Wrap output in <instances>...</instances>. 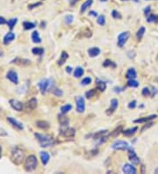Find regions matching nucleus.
I'll list each match as a JSON object with an SVG mask.
<instances>
[{
  "label": "nucleus",
  "instance_id": "f257e3e1",
  "mask_svg": "<svg viewBox=\"0 0 158 174\" xmlns=\"http://www.w3.org/2000/svg\"><path fill=\"white\" fill-rule=\"evenodd\" d=\"M25 159V154L20 149L14 148L11 153V160L16 165H20Z\"/></svg>",
  "mask_w": 158,
  "mask_h": 174
},
{
  "label": "nucleus",
  "instance_id": "f03ea898",
  "mask_svg": "<svg viewBox=\"0 0 158 174\" xmlns=\"http://www.w3.org/2000/svg\"><path fill=\"white\" fill-rule=\"evenodd\" d=\"M34 136H35L36 140L38 141V143L40 144V146L42 148H47V147H49L51 146L54 141L53 139L47 135H43V134L40 133H35L34 134Z\"/></svg>",
  "mask_w": 158,
  "mask_h": 174
},
{
  "label": "nucleus",
  "instance_id": "7ed1b4c3",
  "mask_svg": "<svg viewBox=\"0 0 158 174\" xmlns=\"http://www.w3.org/2000/svg\"><path fill=\"white\" fill-rule=\"evenodd\" d=\"M37 166H38V160L36 158L35 156L34 155L28 156L25 161L24 169L26 170V172H34L37 168Z\"/></svg>",
  "mask_w": 158,
  "mask_h": 174
},
{
  "label": "nucleus",
  "instance_id": "20e7f679",
  "mask_svg": "<svg viewBox=\"0 0 158 174\" xmlns=\"http://www.w3.org/2000/svg\"><path fill=\"white\" fill-rule=\"evenodd\" d=\"M112 148L115 150H127L129 149V144L126 141L118 140L115 143L112 144Z\"/></svg>",
  "mask_w": 158,
  "mask_h": 174
},
{
  "label": "nucleus",
  "instance_id": "39448f33",
  "mask_svg": "<svg viewBox=\"0 0 158 174\" xmlns=\"http://www.w3.org/2000/svg\"><path fill=\"white\" fill-rule=\"evenodd\" d=\"M51 84L52 82L49 79H42L38 83V86L40 88V91L42 94H45L49 88H51Z\"/></svg>",
  "mask_w": 158,
  "mask_h": 174
},
{
  "label": "nucleus",
  "instance_id": "423d86ee",
  "mask_svg": "<svg viewBox=\"0 0 158 174\" xmlns=\"http://www.w3.org/2000/svg\"><path fill=\"white\" fill-rule=\"evenodd\" d=\"M129 37H130V33L128 31L121 33L120 35L118 36V46L120 48H122L127 43Z\"/></svg>",
  "mask_w": 158,
  "mask_h": 174
},
{
  "label": "nucleus",
  "instance_id": "0eeeda50",
  "mask_svg": "<svg viewBox=\"0 0 158 174\" xmlns=\"http://www.w3.org/2000/svg\"><path fill=\"white\" fill-rule=\"evenodd\" d=\"M76 103H77V111L78 113H84L85 110V102L84 98L82 96L76 97Z\"/></svg>",
  "mask_w": 158,
  "mask_h": 174
},
{
  "label": "nucleus",
  "instance_id": "6e6552de",
  "mask_svg": "<svg viewBox=\"0 0 158 174\" xmlns=\"http://www.w3.org/2000/svg\"><path fill=\"white\" fill-rule=\"evenodd\" d=\"M6 77H7V79H9L11 82L13 83V84H15V85H18V84H19V77H18L17 72L11 70V71H9L7 72Z\"/></svg>",
  "mask_w": 158,
  "mask_h": 174
},
{
  "label": "nucleus",
  "instance_id": "1a4fd4ad",
  "mask_svg": "<svg viewBox=\"0 0 158 174\" xmlns=\"http://www.w3.org/2000/svg\"><path fill=\"white\" fill-rule=\"evenodd\" d=\"M10 105L11 108H13L14 110H16V111H18V112H20V111L23 110V108H24L23 103L19 101V100H17V99H11Z\"/></svg>",
  "mask_w": 158,
  "mask_h": 174
},
{
  "label": "nucleus",
  "instance_id": "9d476101",
  "mask_svg": "<svg viewBox=\"0 0 158 174\" xmlns=\"http://www.w3.org/2000/svg\"><path fill=\"white\" fill-rule=\"evenodd\" d=\"M7 121H8V122L10 123L12 127H14L16 129H18V130H23V129H24L23 124H22L21 122H20V121H17L16 119H14V118L8 117L7 118Z\"/></svg>",
  "mask_w": 158,
  "mask_h": 174
},
{
  "label": "nucleus",
  "instance_id": "9b49d317",
  "mask_svg": "<svg viewBox=\"0 0 158 174\" xmlns=\"http://www.w3.org/2000/svg\"><path fill=\"white\" fill-rule=\"evenodd\" d=\"M76 134V130L72 128H66L61 129L60 135H61L64 137H73Z\"/></svg>",
  "mask_w": 158,
  "mask_h": 174
},
{
  "label": "nucleus",
  "instance_id": "f8f14e48",
  "mask_svg": "<svg viewBox=\"0 0 158 174\" xmlns=\"http://www.w3.org/2000/svg\"><path fill=\"white\" fill-rule=\"evenodd\" d=\"M128 158L132 162V164H138L140 163V158H138V156L136 155V153L134 152V150H133V149H129V152H128Z\"/></svg>",
  "mask_w": 158,
  "mask_h": 174
},
{
  "label": "nucleus",
  "instance_id": "ddd939ff",
  "mask_svg": "<svg viewBox=\"0 0 158 174\" xmlns=\"http://www.w3.org/2000/svg\"><path fill=\"white\" fill-rule=\"evenodd\" d=\"M118 105H119L118 99H116V98H112V100H111V106H110V108L106 110L107 115H111V114H112V113H114L115 110L117 109Z\"/></svg>",
  "mask_w": 158,
  "mask_h": 174
},
{
  "label": "nucleus",
  "instance_id": "4468645a",
  "mask_svg": "<svg viewBox=\"0 0 158 174\" xmlns=\"http://www.w3.org/2000/svg\"><path fill=\"white\" fill-rule=\"evenodd\" d=\"M122 171L124 173L126 174H135L136 173V169L135 167H133L132 164H126L123 166Z\"/></svg>",
  "mask_w": 158,
  "mask_h": 174
},
{
  "label": "nucleus",
  "instance_id": "2eb2a0df",
  "mask_svg": "<svg viewBox=\"0 0 158 174\" xmlns=\"http://www.w3.org/2000/svg\"><path fill=\"white\" fill-rule=\"evenodd\" d=\"M15 39V34L14 33H12V32H10V33H8V34H6L5 36L4 37V44L5 45H7V44H9L10 42L13 41Z\"/></svg>",
  "mask_w": 158,
  "mask_h": 174
},
{
  "label": "nucleus",
  "instance_id": "dca6fc26",
  "mask_svg": "<svg viewBox=\"0 0 158 174\" xmlns=\"http://www.w3.org/2000/svg\"><path fill=\"white\" fill-rule=\"evenodd\" d=\"M37 104H38L37 99H36L35 98H31V99H29V100L27 101L26 106L28 109L34 110V109H35V108H37Z\"/></svg>",
  "mask_w": 158,
  "mask_h": 174
},
{
  "label": "nucleus",
  "instance_id": "f3484780",
  "mask_svg": "<svg viewBox=\"0 0 158 174\" xmlns=\"http://www.w3.org/2000/svg\"><path fill=\"white\" fill-rule=\"evenodd\" d=\"M40 157H41V162H42V164H44V165H46V164L48 163L49 158H50L49 154L47 153V152H46V151H41V152H40Z\"/></svg>",
  "mask_w": 158,
  "mask_h": 174
},
{
  "label": "nucleus",
  "instance_id": "a211bd4d",
  "mask_svg": "<svg viewBox=\"0 0 158 174\" xmlns=\"http://www.w3.org/2000/svg\"><path fill=\"white\" fill-rule=\"evenodd\" d=\"M11 62L16 63L18 65H23V66H26L30 64V61L29 60H26V59H21V58H15L13 61H11Z\"/></svg>",
  "mask_w": 158,
  "mask_h": 174
},
{
  "label": "nucleus",
  "instance_id": "6ab92c4d",
  "mask_svg": "<svg viewBox=\"0 0 158 174\" xmlns=\"http://www.w3.org/2000/svg\"><path fill=\"white\" fill-rule=\"evenodd\" d=\"M88 54L91 57H96L100 54V49L97 47H94V48L88 49Z\"/></svg>",
  "mask_w": 158,
  "mask_h": 174
},
{
  "label": "nucleus",
  "instance_id": "aec40b11",
  "mask_svg": "<svg viewBox=\"0 0 158 174\" xmlns=\"http://www.w3.org/2000/svg\"><path fill=\"white\" fill-rule=\"evenodd\" d=\"M136 77H137V73L133 68H130L126 73V77L128 79H134Z\"/></svg>",
  "mask_w": 158,
  "mask_h": 174
},
{
  "label": "nucleus",
  "instance_id": "412c9836",
  "mask_svg": "<svg viewBox=\"0 0 158 174\" xmlns=\"http://www.w3.org/2000/svg\"><path fill=\"white\" fill-rule=\"evenodd\" d=\"M37 128H41V129H47L49 128V123L45 121H37L35 122Z\"/></svg>",
  "mask_w": 158,
  "mask_h": 174
},
{
  "label": "nucleus",
  "instance_id": "4be33fe9",
  "mask_svg": "<svg viewBox=\"0 0 158 174\" xmlns=\"http://www.w3.org/2000/svg\"><path fill=\"white\" fill-rule=\"evenodd\" d=\"M58 120H59V122H60L61 126H67L69 124V122H70L69 119L67 118V116L63 115V113L58 115Z\"/></svg>",
  "mask_w": 158,
  "mask_h": 174
},
{
  "label": "nucleus",
  "instance_id": "5701e85b",
  "mask_svg": "<svg viewBox=\"0 0 158 174\" xmlns=\"http://www.w3.org/2000/svg\"><path fill=\"white\" fill-rule=\"evenodd\" d=\"M156 117H157V115L154 114V115H150V116H148V117L142 118V119H137V120H135V121H134V122L135 123L147 122V121H151V120H153V119H155V118H156Z\"/></svg>",
  "mask_w": 158,
  "mask_h": 174
},
{
  "label": "nucleus",
  "instance_id": "b1692460",
  "mask_svg": "<svg viewBox=\"0 0 158 174\" xmlns=\"http://www.w3.org/2000/svg\"><path fill=\"white\" fill-rule=\"evenodd\" d=\"M137 130V127H133V128H128L127 130H124V131H123V134H124V135H126V136H132L133 135H134V134L136 133Z\"/></svg>",
  "mask_w": 158,
  "mask_h": 174
},
{
  "label": "nucleus",
  "instance_id": "393cba45",
  "mask_svg": "<svg viewBox=\"0 0 158 174\" xmlns=\"http://www.w3.org/2000/svg\"><path fill=\"white\" fill-rule=\"evenodd\" d=\"M68 58H69V54H67V52L62 51L61 52V57H60V59L58 60V64H59L60 66L62 65V64H64Z\"/></svg>",
  "mask_w": 158,
  "mask_h": 174
},
{
  "label": "nucleus",
  "instance_id": "a878e982",
  "mask_svg": "<svg viewBox=\"0 0 158 174\" xmlns=\"http://www.w3.org/2000/svg\"><path fill=\"white\" fill-rule=\"evenodd\" d=\"M96 85H97V87L101 91V92H104L106 89V83L103 80H100V79H97L96 80Z\"/></svg>",
  "mask_w": 158,
  "mask_h": 174
},
{
  "label": "nucleus",
  "instance_id": "bb28decb",
  "mask_svg": "<svg viewBox=\"0 0 158 174\" xmlns=\"http://www.w3.org/2000/svg\"><path fill=\"white\" fill-rule=\"evenodd\" d=\"M32 41L34 43H41V39L40 35H39V33L37 31H34L32 33Z\"/></svg>",
  "mask_w": 158,
  "mask_h": 174
},
{
  "label": "nucleus",
  "instance_id": "cd10ccee",
  "mask_svg": "<svg viewBox=\"0 0 158 174\" xmlns=\"http://www.w3.org/2000/svg\"><path fill=\"white\" fill-rule=\"evenodd\" d=\"M92 3H93V0H86L81 6V12H84L85 11L88 9V8H90L91 6H92Z\"/></svg>",
  "mask_w": 158,
  "mask_h": 174
},
{
  "label": "nucleus",
  "instance_id": "c85d7f7f",
  "mask_svg": "<svg viewBox=\"0 0 158 174\" xmlns=\"http://www.w3.org/2000/svg\"><path fill=\"white\" fill-rule=\"evenodd\" d=\"M35 26V23H34V22H29V21H24V22H23V27H24L25 30L34 29Z\"/></svg>",
  "mask_w": 158,
  "mask_h": 174
},
{
  "label": "nucleus",
  "instance_id": "c756f323",
  "mask_svg": "<svg viewBox=\"0 0 158 174\" xmlns=\"http://www.w3.org/2000/svg\"><path fill=\"white\" fill-rule=\"evenodd\" d=\"M84 69L82 68V67L78 66L76 68V70H75V71H74V77H82L83 75H84Z\"/></svg>",
  "mask_w": 158,
  "mask_h": 174
},
{
  "label": "nucleus",
  "instance_id": "7c9ffc66",
  "mask_svg": "<svg viewBox=\"0 0 158 174\" xmlns=\"http://www.w3.org/2000/svg\"><path fill=\"white\" fill-rule=\"evenodd\" d=\"M32 53L35 56H42L44 54V49L42 48H34L32 49Z\"/></svg>",
  "mask_w": 158,
  "mask_h": 174
},
{
  "label": "nucleus",
  "instance_id": "2f4dec72",
  "mask_svg": "<svg viewBox=\"0 0 158 174\" xmlns=\"http://www.w3.org/2000/svg\"><path fill=\"white\" fill-rule=\"evenodd\" d=\"M17 22H18L17 18H12V19H11L10 21H7V25H8V27L10 28V30H12L14 28Z\"/></svg>",
  "mask_w": 158,
  "mask_h": 174
},
{
  "label": "nucleus",
  "instance_id": "473e14b6",
  "mask_svg": "<svg viewBox=\"0 0 158 174\" xmlns=\"http://www.w3.org/2000/svg\"><path fill=\"white\" fill-rule=\"evenodd\" d=\"M72 109V106L70 104H67V105H64V106H62L61 108V113H63V114H65V113H69L70 110Z\"/></svg>",
  "mask_w": 158,
  "mask_h": 174
},
{
  "label": "nucleus",
  "instance_id": "72a5a7b5",
  "mask_svg": "<svg viewBox=\"0 0 158 174\" xmlns=\"http://www.w3.org/2000/svg\"><path fill=\"white\" fill-rule=\"evenodd\" d=\"M51 92L56 95V96H58V97H61L62 96V94H63V92L60 89H58V88H56V87H51Z\"/></svg>",
  "mask_w": 158,
  "mask_h": 174
},
{
  "label": "nucleus",
  "instance_id": "f704fd0d",
  "mask_svg": "<svg viewBox=\"0 0 158 174\" xmlns=\"http://www.w3.org/2000/svg\"><path fill=\"white\" fill-rule=\"evenodd\" d=\"M146 32V29H145V27H141L139 30H138L137 34H136V36H137V39L138 41H140L142 38V36L144 35V33Z\"/></svg>",
  "mask_w": 158,
  "mask_h": 174
},
{
  "label": "nucleus",
  "instance_id": "c9c22d12",
  "mask_svg": "<svg viewBox=\"0 0 158 174\" xmlns=\"http://www.w3.org/2000/svg\"><path fill=\"white\" fill-rule=\"evenodd\" d=\"M103 66L104 67H113V68H115L116 67V64L113 62L111 60H109V59H106V61L103 62Z\"/></svg>",
  "mask_w": 158,
  "mask_h": 174
},
{
  "label": "nucleus",
  "instance_id": "e433bc0d",
  "mask_svg": "<svg viewBox=\"0 0 158 174\" xmlns=\"http://www.w3.org/2000/svg\"><path fill=\"white\" fill-rule=\"evenodd\" d=\"M147 21H148V22H155V23H156V22H158V15L151 14V15L148 17Z\"/></svg>",
  "mask_w": 158,
  "mask_h": 174
},
{
  "label": "nucleus",
  "instance_id": "4c0bfd02",
  "mask_svg": "<svg viewBox=\"0 0 158 174\" xmlns=\"http://www.w3.org/2000/svg\"><path fill=\"white\" fill-rule=\"evenodd\" d=\"M128 85L129 87H138L139 86V82H137L134 79H129L128 81Z\"/></svg>",
  "mask_w": 158,
  "mask_h": 174
},
{
  "label": "nucleus",
  "instance_id": "58836bf2",
  "mask_svg": "<svg viewBox=\"0 0 158 174\" xmlns=\"http://www.w3.org/2000/svg\"><path fill=\"white\" fill-rule=\"evenodd\" d=\"M97 24H99L100 26H104V25L106 24V18H105V16H98L97 19Z\"/></svg>",
  "mask_w": 158,
  "mask_h": 174
},
{
  "label": "nucleus",
  "instance_id": "ea45409f",
  "mask_svg": "<svg viewBox=\"0 0 158 174\" xmlns=\"http://www.w3.org/2000/svg\"><path fill=\"white\" fill-rule=\"evenodd\" d=\"M95 94H96V90L95 89H92V90L85 92V96H86L87 98H91L93 96H95Z\"/></svg>",
  "mask_w": 158,
  "mask_h": 174
},
{
  "label": "nucleus",
  "instance_id": "a19ab883",
  "mask_svg": "<svg viewBox=\"0 0 158 174\" xmlns=\"http://www.w3.org/2000/svg\"><path fill=\"white\" fill-rule=\"evenodd\" d=\"M92 83V78L89 77H85V78H84L83 80L81 81V85H90Z\"/></svg>",
  "mask_w": 158,
  "mask_h": 174
},
{
  "label": "nucleus",
  "instance_id": "79ce46f5",
  "mask_svg": "<svg viewBox=\"0 0 158 174\" xmlns=\"http://www.w3.org/2000/svg\"><path fill=\"white\" fill-rule=\"evenodd\" d=\"M74 21V17L73 15H67L65 17V22H66V24H71L72 22Z\"/></svg>",
  "mask_w": 158,
  "mask_h": 174
},
{
  "label": "nucleus",
  "instance_id": "37998d69",
  "mask_svg": "<svg viewBox=\"0 0 158 174\" xmlns=\"http://www.w3.org/2000/svg\"><path fill=\"white\" fill-rule=\"evenodd\" d=\"M112 16L113 19H120L121 18V15H120V13L117 11L116 10H113L112 12Z\"/></svg>",
  "mask_w": 158,
  "mask_h": 174
},
{
  "label": "nucleus",
  "instance_id": "c03bdc74",
  "mask_svg": "<svg viewBox=\"0 0 158 174\" xmlns=\"http://www.w3.org/2000/svg\"><path fill=\"white\" fill-rule=\"evenodd\" d=\"M121 129H122V127H119V128H116L114 131H112V133L111 134V135H112V136H117L120 133Z\"/></svg>",
  "mask_w": 158,
  "mask_h": 174
},
{
  "label": "nucleus",
  "instance_id": "a18cd8bd",
  "mask_svg": "<svg viewBox=\"0 0 158 174\" xmlns=\"http://www.w3.org/2000/svg\"><path fill=\"white\" fill-rule=\"evenodd\" d=\"M142 94L143 96H148V95L150 94V91H149V89L147 88V87L143 88L142 92Z\"/></svg>",
  "mask_w": 158,
  "mask_h": 174
},
{
  "label": "nucleus",
  "instance_id": "49530a36",
  "mask_svg": "<svg viewBox=\"0 0 158 174\" xmlns=\"http://www.w3.org/2000/svg\"><path fill=\"white\" fill-rule=\"evenodd\" d=\"M128 108L130 109H133V108L136 107V100H132L131 102L128 103Z\"/></svg>",
  "mask_w": 158,
  "mask_h": 174
},
{
  "label": "nucleus",
  "instance_id": "de8ad7c7",
  "mask_svg": "<svg viewBox=\"0 0 158 174\" xmlns=\"http://www.w3.org/2000/svg\"><path fill=\"white\" fill-rule=\"evenodd\" d=\"M42 4L41 3H35V4H31V5H28V9L29 10H32V9H34V8H35V7H37V6H40V5H41Z\"/></svg>",
  "mask_w": 158,
  "mask_h": 174
},
{
  "label": "nucleus",
  "instance_id": "09e8293b",
  "mask_svg": "<svg viewBox=\"0 0 158 174\" xmlns=\"http://www.w3.org/2000/svg\"><path fill=\"white\" fill-rule=\"evenodd\" d=\"M7 135V132L5 131V129L0 128V136H6Z\"/></svg>",
  "mask_w": 158,
  "mask_h": 174
},
{
  "label": "nucleus",
  "instance_id": "8fccbe9b",
  "mask_svg": "<svg viewBox=\"0 0 158 174\" xmlns=\"http://www.w3.org/2000/svg\"><path fill=\"white\" fill-rule=\"evenodd\" d=\"M4 24H7V21H6V20L4 17L0 16V25H4Z\"/></svg>",
  "mask_w": 158,
  "mask_h": 174
},
{
  "label": "nucleus",
  "instance_id": "3c124183",
  "mask_svg": "<svg viewBox=\"0 0 158 174\" xmlns=\"http://www.w3.org/2000/svg\"><path fill=\"white\" fill-rule=\"evenodd\" d=\"M149 11H150V7L148 6V7L144 10V14H145V15H148V13H149Z\"/></svg>",
  "mask_w": 158,
  "mask_h": 174
},
{
  "label": "nucleus",
  "instance_id": "603ef678",
  "mask_svg": "<svg viewBox=\"0 0 158 174\" xmlns=\"http://www.w3.org/2000/svg\"><path fill=\"white\" fill-rule=\"evenodd\" d=\"M89 15H90V16H95V17H97V13L96 12V11H91L89 12Z\"/></svg>",
  "mask_w": 158,
  "mask_h": 174
},
{
  "label": "nucleus",
  "instance_id": "864d4df0",
  "mask_svg": "<svg viewBox=\"0 0 158 174\" xmlns=\"http://www.w3.org/2000/svg\"><path fill=\"white\" fill-rule=\"evenodd\" d=\"M66 71L68 72V73H70V72L72 71V68L70 66H68L66 68Z\"/></svg>",
  "mask_w": 158,
  "mask_h": 174
},
{
  "label": "nucleus",
  "instance_id": "5fc2aeb1",
  "mask_svg": "<svg viewBox=\"0 0 158 174\" xmlns=\"http://www.w3.org/2000/svg\"><path fill=\"white\" fill-rule=\"evenodd\" d=\"M77 2H78V0H70V5H75Z\"/></svg>",
  "mask_w": 158,
  "mask_h": 174
},
{
  "label": "nucleus",
  "instance_id": "6e6d98bb",
  "mask_svg": "<svg viewBox=\"0 0 158 174\" xmlns=\"http://www.w3.org/2000/svg\"><path fill=\"white\" fill-rule=\"evenodd\" d=\"M1 157H2V148L0 146V158H1Z\"/></svg>",
  "mask_w": 158,
  "mask_h": 174
},
{
  "label": "nucleus",
  "instance_id": "4d7b16f0",
  "mask_svg": "<svg viewBox=\"0 0 158 174\" xmlns=\"http://www.w3.org/2000/svg\"><path fill=\"white\" fill-rule=\"evenodd\" d=\"M155 173L158 174V168H156V171H155Z\"/></svg>",
  "mask_w": 158,
  "mask_h": 174
},
{
  "label": "nucleus",
  "instance_id": "13d9d810",
  "mask_svg": "<svg viewBox=\"0 0 158 174\" xmlns=\"http://www.w3.org/2000/svg\"><path fill=\"white\" fill-rule=\"evenodd\" d=\"M102 2H106V1H107V0H101Z\"/></svg>",
  "mask_w": 158,
  "mask_h": 174
},
{
  "label": "nucleus",
  "instance_id": "bf43d9fd",
  "mask_svg": "<svg viewBox=\"0 0 158 174\" xmlns=\"http://www.w3.org/2000/svg\"><path fill=\"white\" fill-rule=\"evenodd\" d=\"M1 55H2V54H1V52H0V57H1Z\"/></svg>",
  "mask_w": 158,
  "mask_h": 174
},
{
  "label": "nucleus",
  "instance_id": "052dcab7",
  "mask_svg": "<svg viewBox=\"0 0 158 174\" xmlns=\"http://www.w3.org/2000/svg\"><path fill=\"white\" fill-rule=\"evenodd\" d=\"M122 1H128V0H122Z\"/></svg>",
  "mask_w": 158,
  "mask_h": 174
}]
</instances>
